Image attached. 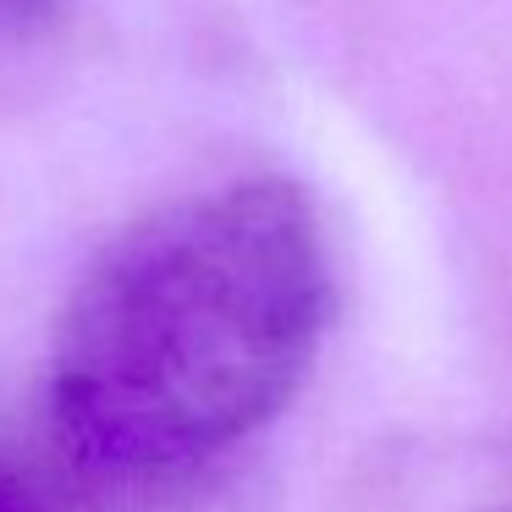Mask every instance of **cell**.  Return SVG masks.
Returning a JSON list of instances; mask_svg holds the SVG:
<instances>
[{"mask_svg":"<svg viewBox=\"0 0 512 512\" xmlns=\"http://www.w3.org/2000/svg\"><path fill=\"white\" fill-rule=\"evenodd\" d=\"M325 320L331 259L303 188L237 177L160 204L61 309L50 430L83 474H188L287 408Z\"/></svg>","mask_w":512,"mask_h":512,"instance_id":"1","label":"cell"},{"mask_svg":"<svg viewBox=\"0 0 512 512\" xmlns=\"http://www.w3.org/2000/svg\"><path fill=\"white\" fill-rule=\"evenodd\" d=\"M61 0H0V34H28V28L50 23Z\"/></svg>","mask_w":512,"mask_h":512,"instance_id":"2","label":"cell"},{"mask_svg":"<svg viewBox=\"0 0 512 512\" xmlns=\"http://www.w3.org/2000/svg\"><path fill=\"white\" fill-rule=\"evenodd\" d=\"M0 512H45V507L34 501V490H28L23 479L0 468Z\"/></svg>","mask_w":512,"mask_h":512,"instance_id":"3","label":"cell"}]
</instances>
